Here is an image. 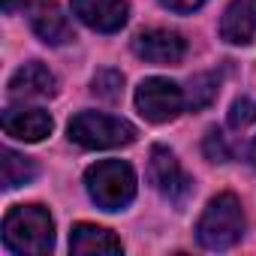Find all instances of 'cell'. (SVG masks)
<instances>
[{
    "label": "cell",
    "mask_w": 256,
    "mask_h": 256,
    "mask_svg": "<svg viewBox=\"0 0 256 256\" xmlns=\"http://www.w3.org/2000/svg\"><path fill=\"white\" fill-rule=\"evenodd\" d=\"M4 244L12 253L42 256L54 247V220L42 205H16L4 217Z\"/></svg>",
    "instance_id": "1"
},
{
    "label": "cell",
    "mask_w": 256,
    "mask_h": 256,
    "mask_svg": "<svg viewBox=\"0 0 256 256\" xmlns=\"http://www.w3.org/2000/svg\"><path fill=\"white\" fill-rule=\"evenodd\" d=\"M244 235V208L238 196L220 193L208 202L196 223V238L205 250H226Z\"/></svg>",
    "instance_id": "2"
},
{
    "label": "cell",
    "mask_w": 256,
    "mask_h": 256,
    "mask_svg": "<svg viewBox=\"0 0 256 256\" xmlns=\"http://www.w3.org/2000/svg\"><path fill=\"white\" fill-rule=\"evenodd\" d=\"M90 199L106 211H120L136 196V172L124 160H100L84 172Z\"/></svg>",
    "instance_id": "3"
},
{
    "label": "cell",
    "mask_w": 256,
    "mask_h": 256,
    "mask_svg": "<svg viewBox=\"0 0 256 256\" xmlns=\"http://www.w3.org/2000/svg\"><path fill=\"white\" fill-rule=\"evenodd\" d=\"M66 133L76 145L82 148H120V145H130L136 142V126L124 118L114 114H102V112H78Z\"/></svg>",
    "instance_id": "4"
},
{
    "label": "cell",
    "mask_w": 256,
    "mask_h": 256,
    "mask_svg": "<svg viewBox=\"0 0 256 256\" xmlns=\"http://www.w3.org/2000/svg\"><path fill=\"white\" fill-rule=\"evenodd\" d=\"M136 106L151 124H166V120H175L187 108V96L175 82L154 76L136 88Z\"/></svg>",
    "instance_id": "5"
},
{
    "label": "cell",
    "mask_w": 256,
    "mask_h": 256,
    "mask_svg": "<svg viewBox=\"0 0 256 256\" xmlns=\"http://www.w3.org/2000/svg\"><path fill=\"white\" fill-rule=\"evenodd\" d=\"M148 175H151V184L175 205H181L187 196H190V187L193 181L184 175L181 163L175 160V154L169 148H151V163H148Z\"/></svg>",
    "instance_id": "6"
},
{
    "label": "cell",
    "mask_w": 256,
    "mask_h": 256,
    "mask_svg": "<svg viewBox=\"0 0 256 256\" xmlns=\"http://www.w3.org/2000/svg\"><path fill=\"white\" fill-rule=\"evenodd\" d=\"M133 52L148 60V64H157V66H169V64H181L184 60V40L181 34L175 30H166V28H148L142 34H136L133 40Z\"/></svg>",
    "instance_id": "7"
},
{
    "label": "cell",
    "mask_w": 256,
    "mask_h": 256,
    "mask_svg": "<svg viewBox=\"0 0 256 256\" xmlns=\"http://www.w3.org/2000/svg\"><path fill=\"white\" fill-rule=\"evenodd\" d=\"M28 18H30L34 34L48 46H64L72 40V24L54 0H34V4H28Z\"/></svg>",
    "instance_id": "8"
},
{
    "label": "cell",
    "mask_w": 256,
    "mask_h": 256,
    "mask_svg": "<svg viewBox=\"0 0 256 256\" xmlns=\"http://www.w3.org/2000/svg\"><path fill=\"white\" fill-rule=\"evenodd\" d=\"M10 94L16 100H48L58 94V78L46 64L30 60L10 78Z\"/></svg>",
    "instance_id": "9"
},
{
    "label": "cell",
    "mask_w": 256,
    "mask_h": 256,
    "mask_svg": "<svg viewBox=\"0 0 256 256\" xmlns=\"http://www.w3.org/2000/svg\"><path fill=\"white\" fill-rule=\"evenodd\" d=\"M72 12L100 34H114L126 24V0H72Z\"/></svg>",
    "instance_id": "10"
},
{
    "label": "cell",
    "mask_w": 256,
    "mask_h": 256,
    "mask_svg": "<svg viewBox=\"0 0 256 256\" xmlns=\"http://www.w3.org/2000/svg\"><path fill=\"white\" fill-rule=\"evenodd\" d=\"M52 114L42 108H6L4 112V133L18 142H42L52 133Z\"/></svg>",
    "instance_id": "11"
},
{
    "label": "cell",
    "mask_w": 256,
    "mask_h": 256,
    "mask_svg": "<svg viewBox=\"0 0 256 256\" xmlns=\"http://www.w3.org/2000/svg\"><path fill=\"white\" fill-rule=\"evenodd\" d=\"M220 36L232 46H247L256 36V0H232L220 18Z\"/></svg>",
    "instance_id": "12"
},
{
    "label": "cell",
    "mask_w": 256,
    "mask_h": 256,
    "mask_svg": "<svg viewBox=\"0 0 256 256\" xmlns=\"http://www.w3.org/2000/svg\"><path fill=\"white\" fill-rule=\"evenodd\" d=\"M70 250L76 256H108V253H120L124 244L102 226L78 223L70 235Z\"/></svg>",
    "instance_id": "13"
},
{
    "label": "cell",
    "mask_w": 256,
    "mask_h": 256,
    "mask_svg": "<svg viewBox=\"0 0 256 256\" xmlns=\"http://www.w3.org/2000/svg\"><path fill=\"white\" fill-rule=\"evenodd\" d=\"M0 175H4V187L16 190L22 184H30L36 178V163L30 157H22L10 148H4V160H0Z\"/></svg>",
    "instance_id": "14"
},
{
    "label": "cell",
    "mask_w": 256,
    "mask_h": 256,
    "mask_svg": "<svg viewBox=\"0 0 256 256\" xmlns=\"http://www.w3.org/2000/svg\"><path fill=\"white\" fill-rule=\"evenodd\" d=\"M217 88H220V76L217 72H199L190 78V88H187V108L190 112H199L205 106H211V100L217 96Z\"/></svg>",
    "instance_id": "15"
},
{
    "label": "cell",
    "mask_w": 256,
    "mask_h": 256,
    "mask_svg": "<svg viewBox=\"0 0 256 256\" xmlns=\"http://www.w3.org/2000/svg\"><path fill=\"white\" fill-rule=\"evenodd\" d=\"M94 96L106 100V102H118L120 94H124V76L118 70H100L94 76Z\"/></svg>",
    "instance_id": "16"
},
{
    "label": "cell",
    "mask_w": 256,
    "mask_h": 256,
    "mask_svg": "<svg viewBox=\"0 0 256 256\" xmlns=\"http://www.w3.org/2000/svg\"><path fill=\"white\" fill-rule=\"evenodd\" d=\"M253 120H256V100H250V96L235 100L232 108H229V126L244 130V126H250Z\"/></svg>",
    "instance_id": "17"
},
{
    "label": "cell",
    "mask_w": 256,
    "mask_h": 256,
    "mask_svg": "<svg viewBox=\"0 0 256 256\" xmlns=\"http://www.w3.org/2000/svg\"><path fill=\"white\" fill-rule=\"evenodd\" d=\"M202 148H205V157L214 160V163H226L232 157V148H229V142H226V136L220 130H208Z\"/></svg>",
    "instance_id": "18"
},
{
    "label": "cell",
    "mask_w": 256,
    "mask_h": 256,
    "mask_svg": "<svg viewBox=\"0 0 256 256\" xmlns=\"http://www.w3.org/2000/svg\"><path fill=\"white\" fill-rule=\"evenodd\" d=\"M160 4L166 10H172V12H193V10H199L205 4V0H160Z\"/></svg>",
    "instance_id": "19"
},
{
    "label": "cell",
    "mask_w": 256,
    "mask_h": 256,
    "mask_svg": "<svg viewBox=\"0 0 256 256\" xmlns=\"http://www.w3.org/2000/svg\"><path fill=\"white\" fill-rule=\"evenodd\" d=\"M250 160H253V166H256V139H253V145H250Z\"/></svg>",
    "instance_id": "20"
},
{
    "label": "cell",
    "mask_w": 256,
    "mask_h": 256,
    "mask_svg": "<svg viewBox=\"0 0 256 256\" xmlns=\"http://www.w3.org/2000/svg\"><path fill=\"white\" fill-rule=\"evenodd\" d=\"M12 4H16V0H4V10L10 12V10H12Z\"/></svg>",
    "instance_id": "21"
}]
</instances>
